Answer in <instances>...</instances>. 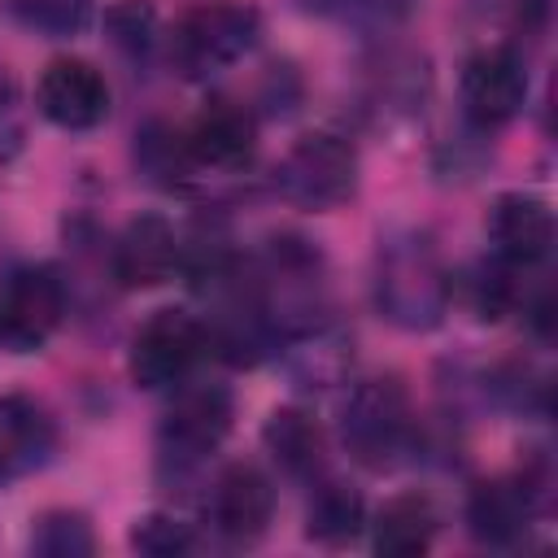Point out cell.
<instances>
[{"instance_id": "1", "label": "cell", "mask_w": 558, "mask_h": 558, "mask_svg": "<svg viewBox=\"0 0 558 558\" xmlns=\"http://www.w3.org/2000/svg\"><path fill=\"white\" fill-rule=\"evenodd\" d=\"M453 279L423 231H397L375 257V305L401 331H432L449 314Z\"/></svg>"}, {"instance_id": "2", "label": "cell", "mask_w": 558, "mask_h": 558, "mask_svg": "<svg viewBox=\"0 0 558 558\" xmlns=\"http://www.w3.org/2000/svg\"><path fill=\"white\" fill-rule=\"evenodd\" d=\"M262 35V17L253 4H201L174 22L166 35V61L187 83H209L240 65Z\"/></svg>"}, {"instance_id": "3", "label": "cell", "mask_w": 558, "mask_h": 558, "mask_svg": "<svg viewBox=\"0 0 558 558\" xmlns=\"http://www.w3.org/2000/svg\"><path fill=\"white\" fill-rule=\"evenodd\" d=\"M231 418H235V401H231L227 384H214V379H201V375L179 384L170 392V405H166L161 427H157L161 471L166 475H187L201 462H209L222 449V440L231 432Z\"/></svg>"}, {"instance_id": "4", "label": "cell", "mask_w": 558, "mask_h": 558, "mask_svg": "<svg viewBox=\"0 0 558 558\" xmlns=\"http://www.w3.org/2000/svg\"><path fill=\"white\" fill-rule=\"evenodd\" d=\"M340 445L366 471H392L414 445V410L397 379H362L340 405Z\"/></svg>"}, {"instance_id": "5", "label": "cell", "mask_w": 558, "mask_h": 558, "mask_svg": "<svg viewBox=\"0 0 558 558\" xmlns=\"http://www.w3.org/2000/svg\"><path fill=\"white\" fill-rule=\"evenodd\" d=\"M209 353H214V344H209L205 318H196L187 310H157L131 336L126 371H131L135 388H144V392H174L179 384H187L201 371V362Z\"/></svg>"}, {"instance_id": "6", "label": "cell", "mask_w": 558, "mask_h": 558, "mask_svg": "<svg viewBox=\"0 0 558 558\" xmlns=\"http://www.w3.org/2000/svg\"><path fill=\"white\" fill-rule=\"evenodd\" d=\"M275 187L296 209H310V214L340 209L357 192V153L349 140L331 131H310L279 157Z\"/></svg>"}, {"instance_id": "7", "label": "cell", "mask_w": 558, "mask_h": 558, "mask_svg": "<svg viewBox=\"0 0 558 558\" xmlns=\"http://www.w3.org/2000/svg\"><path fill=\"white\" fill-rule=\"evenodd\" d=\"M65 318V283L44 262H17L0 275V349L39 353Z\"/></svg>"}, {"instance_id": "8", "label": "cell", "mask_w": 558, "mask_h": 558, "mask_svg": "<svg viewBox=\"0 0 558 558\" xmlns=\"http://www.w3.org/2000/svg\"><path fill=\"white\" fill-rule=\"evenodd\" d=\"M275 514V484L253 462H231L214 475L205 493V523L227 545H253L270 527Z\"/></svg>"}, {"instance_id": "9", "label": "cell", "mask_w": 558, "mask_h": 558, "mask_svg": "<svg viewBox=\"0 0 558 558\" xmlns=\"http://www.w3.org/2000/svg\"><path fill=\"white\" fill-rule=\"evenodd\" d=\"M462 113L475 131H501L527 105V65L514 48H484L462 65Z\"/></svg>"}, {"instance_id": "10", "label": "cell", "mask_w": 558, "mask_h": 558, "mask_svg": "<svg viewBox=\"0 0 558 558\" xmlns=\"http://www.w3.org/2000/svg\"><path fill=\"white\" fill-rule=\"evenodd\" d=\"M183 135L187 166L201 174H240L257 157V118L240 100H209Z\"/></svg>"}, {"instance_id": "11", "label": "cell", "mask_w": 558, "mask_h": 558, "mask_svg": "<svg viewBox=\"0 0 558 558\" xmlns=\"http://www.w3.org/2000/svg\"><path fill=\"white\" fill-rule=\"evenodd\" d=\"M35 105L61 131H96L109 118V83L83 57H57L35 83Z\"/></svg>"}, {"instance_id": "12", "label": "cell", "mask_w": 558, "mask_h": 558, "mask_svg": "<svg viewBox=\"0 0 558 558\" xmlns=\"http://www.w3.org/2000/svg\"><path fill=\"white\" fill-rule=\"evenodd\" d=\"M488 253L497 266L523 275L532 266H541L554 248V214L541 196L532 192H506L493 201L488 209Z\"/></svg>"}, {"instance_id": "13", "label": "cell", "mask_w": 558, "mask_h": 558, "mask_svg": "<svg viewBox=\"0 0 558 558\" xmlns=\"http://www.w3.org/2000/svg\"><path fill=\"white\" fill-rule=\"evenodd\" d=\"M183 270V244L174 227L161 214H140L122 227L113 244V279L131 292L140 288H161Z\"/></svg>"}, {"instance_id": "14", "label": "cell", "mask_w": 558, "mask_h": 558, "mask_svg": "<svg viewBox=\"0 0 558 558\" xmlns=\"http://www.w3.org/2000/svg\"><path fill=\"white\" fill-rule=\"evenodd\" d=\"M57 449L52 414L22 392L0 397V488L35 475Z\"/></svg>"}, {"instance_id": "15", "label": "cell", "mask_w": 558, "mask_h": 558, "mask_svg": "<svg viewBox=\"0 0 558 558\" xmlns=\"http://www.w3.org/2000/svg\"><path fill=\"white\" fill-rule=\"evenodd\" d=\"M279 357H283V371L296 388L305 392H323V388H336L344 384L349 366H353V336L340 331L336 323L318 318L292 336H283L279 344Z\"/></svg>"}, {"instance_id": "16", "label": "cell", "mask_w": 558, "mask_h": 558, "mask_svg": "<svg viewBox=\"0 0 558 558\" xmlns=\"http://www.w3.org/2000/svg\"><path fill=\"white\" fill-rule=\"evenodd\" d=\"M532 510H536V497L527 480H484L466 497V527L480 545L514 549L532 527Z\"/></svg>"}, {"instance_id": "17", "label": "cell", "mask_w": 558, "mask_h": 558, "mask_svg": "<svg viewBox=\"0 0 558 558\" xmlns=\"http://www.w3.org/2000/svg\"><path fill=\"white\" fill-rule=\"evenodd\" d=\"M262 440H266L270 458L279 462V471L288 480L314 484L318 475H327V440H323V427H318L314 414H305L296 405H283L266 418Z\"/></svg>"}, {"instance_id": "18", "label": "cell", "mask_w": 558, "mask_h": 558, "mask_svg": "<svg viewBox=\"0 0 558 558\" xmlns=\"http://www.w3.org/2000/svg\"><path fill=\"white\" fill-rule=\"evenodd\" d=\"M440 514L423 493H401L392 501H384V510L371 523V545L384 558H414L427 554L436 541Z\"/></svg>"}, {"instance_id": "19", "label": "cell", "mask_w": 558, "mask_h": 558, "mask_svg": "<svg viewBox=\"0 0 558 558\" xmlns=\"http://www.w3.org/2000/svg\"><path fill=\"white\" fill-rule=\"evenodd\" d=\"M310 510H305V536L318 541V545H344L362 532L366 523V506H362V493L344 480H331V475H318L310 484Z\"/></svg>"}, {"instance_id": "20", "label": "cell", "mask_w": 558, "mask_h": 558, "mask_svg": "<svg viewBox=\"0 0 558 558\" xmlns=\"http://www.w3.org/2000/svg\"><path fill=\"white\" fill-rule=\"evenodd\" d=\"M96 0H4L9 17L44 39H70L92 22Z\"/></svg>"}, {"instance_id": "21", "label": "cell", "mask_w": 558, "mask_h": 558, "mask_svg": "<svg viewBox=\"0 0 558 558\" xmlns=\"http://www.w3.org/2000/svg\"><path fill=\"white\" fill-rule=\"evenodd\" d=\"M105 35L126 61H144L157 44V9L148 0H113L105 9Z\"/></svg>"}, {"instance_id": "22", "label": "cell", "mask_w": 558, "mask_h": 558, "mask_svg": "<svg viewBox=\"0 0 558 558\" xmlns=\"http://www.w3.org/2000/svg\"><path fill=\"white\" fill-rule=\"evenodd\" d=\"M92 549H96V536H92V523L78 510H48L31 527V554H44V558H83Z\"/></svg>"}, {"instance_id": "23", "label": "cell", "mask_w": 558, "mask_h": 558, "mask_svg": "<svg viewBox=\"0 0 558 558\" xmlns=\"http://www.w3.org/2000/svg\"><path fill=\"white\" fill-rule=\"evenodd\" d=\"M131 549L144 554V558H174V554H187L196 549V532L187 519L170 514V510H153V514H140L131 523Z\"/></svg>"}]
</instances>
